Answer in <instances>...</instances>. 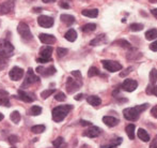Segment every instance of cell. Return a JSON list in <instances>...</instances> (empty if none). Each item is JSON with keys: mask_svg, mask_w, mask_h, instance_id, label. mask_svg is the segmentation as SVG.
<instances>
[{"mask_svg": "<svg viewBox=\"0 0 157 148\" xmlns=\"http://www.w3.org/2000/svg\"><path fill=\"white\" fill-rule=\"evenodd\" d=\"M147 107H149V104H147V103L137 105V106H135V107H127V109H125L124 111H123L124 118L129 121H136L137 119L139 118L141 113L144 112Z\"/></svg>", "mask_w": 157, "mask_h": 148, "instance_id": "6da1fadb", "label": "cell"}, {"mask_svg": "<svg viewBox=\"0 0 157 148\" xmlns=\"http://www.w3.org/2000/svg\"><path fill=\"white\" fill-rule=\"evenodd\" d=\"M73 110V105H60L52 110V119L56 122H61L71 111Z\"/></svg>", "mask_w": 157, "mask_h": 148, "instance_id": "7a4b0ae2", "label": "cell"}, {"mask_svg": "<svg viewBox=\"0 0 157 148\" xmlns=\"http://www.w3.org/2000/svg\"><path fill=\"white\" fill-rule=\"evenodd\" d=\"M14 46L6 40H0V57L1 58H9L13 55Z\"/></svg>", "mask_w": 157, "mask_h": 148, "instance_id": "3957f363", "label": "cell"}, {"mask_svg": "<svg viewBox=\"0 0 157 148\" xmlns=\"http://www.w3.org/2000/svg\"><path fill=\"white\" fill-rule=\"evenodd\" d=\"M17 32H18L19 36L23 38L25 41H30L33 38L28 24L24 23V22H21V23L18 24V26H17Z\"/></svg>", "mask_w": 157, "mask_h": 148, "instance_id": "277c9868", "label": "cell"}, {"mask_svg": "<svg viewBox=\"0 0 157 148\" xmlns=\"http://www.w3.org/2000/svg\"><path fill=\"white\" fill-rule=\"evenodd\" d=\"M101 65H103L104 69L107 70V71L111 72H118L122 70V65L118 61H113V60H101Z\"/></svg>", "mask_w": 157, "mask_h": 148, "instance_id": "5b68a950", "label": "cell"}, {"mask_svg": "<svg viewBox=\"0 0 157 148\" xmlns=\"http://www.w3.org/2000/svg\"><path fill=\"white\" fill-rule=\"evenodd\" d=\"M37 82H40V77L34 74V72H33V70L31 68H29L27 71V74H26L25 81H24L21 88H27L28 86L32 85V84H34V83H37Z\"/></svg>", "mask_w": 157, "mask_h": 148, "instance_id": "8992f818", "label": "cell"}, {"mask_svg": "<svg viewBox=\"0 0 157 148\" xmlns=\"http://www.w3.org/2000/svg\"><path fill=\"white\" fill-rule=\"evenodd\" d=\"M81 84H82L81 81L74 79L72 77H67V81H66V90H67L68 94H73V92L77 91L80 88Z\"/></svg>", "mask_w": 157, "mask_h": 148, "instance_id": "52a82bcc", "label": "cell"}, {"mask_svg": "<svg viewBox=\"0 0 157 148\" xmlns=\"http://www.w3.org/2000/svg\"><path fill=\"white\" fill-rule=\"evenodd\" d=\"M15 0H8L0 4V15H6L12 13L15 8Z\"/></svg>", "mask_w": 157, "mask_h": 148, "instance_id": "ba28073f", "label": "cell"}, {"mask_svg": "<svg viewBox=\"0 0 157 148\" xmlns=\"http://www.w3.org/2000/svg\"><path fill=\"white\" fill-rule=\"evenodd\" d=\"M54 23H55L54 18L50 16H47V15H40V16L37 17V24L43 28L52 27Z\"/></svg>", "mask_w": 157, "mask_h": 148, "instance_id": "9c48e42d", "label": "cell"}, {"mask_svg": "<svg viewBox=\"0 0 157 148\" xmlns=\"http://www.w3.org/2000/svg\"><path fill=\"white\" fill-rule=\"evenodd\" d=\"M24 74H25L24 70L21 69V68H19V67L12 68V69H11V71L9 72V76H10V78L12 79V81H14V82H17V81H19V79L23 78Z\"/></svg>", "mask_w": 157, "mask_h": 148, "instance_id": "30bf717a", "label": "cell"}, {"mask_svg": "<svg viewBox=\"0 0 157 148\" xmlns=\"http://www.w3.org/2000/svg\"><path fill=\"white\" fill-rule=\"evenodd\" d=\"M122 89L125 90L127 92H132L134 90H136V88L138 87V83H137L135 79H130V78H127L125 79L124 82L122 83Z\"/></svg>", "mask_w": 157, "mask_h": 148, "instance_id": "8fae6325", "label": "cell"}, {"mask_svg": "<svg viewBox=\"0 0 157 148\" xmlns=\"http://www.w3.org/2000/svg\"><path fill=\"white\" fill-rule=\"evenodd\" d=\"M56 68L54 66H50L48 68H44V67H37L36 68V72L39 74H41L42 76L44 77H47V76H50V75H54L56 73Z\"/></svg>", "mask_w": 157, "mask_h": 148, "instance_id": "7c38bea8", "label": "cell"}, {"mask_svg": "<svg viewBox=\"0 0 157 148\" xmlns=\"http://www.w3.org/2000/svg\"><path fill=\"white\" fill-rule=\"evenodd\" d=\"M101 133V130L99 129L98 127L91 126L89 129L86 130V131L83 132V136H87V138H97Z\"/></svg>", "mask_w": 157, "mask_h": 148, "instance_id": "4fadbf2b", "label": "cell"}, {"mask_svg": "<svg viewBox=\"0 0 157 148\" xmlns=\"http://www.w3.org/2000/svg\"><path fill=\"white\" fill-rule=\"evenodd\" d=\"M40 41L43 44L46 45H52V44L56 43V37H54L52 34H41L39 36Z\"/></svg>", "mask_w": 157, "mask_h": 148, "instance_id": "5bb4252c", "label": "cell"}, {"mask_svg": "<svg viewBox=\"0 0 157 148\" xmlns=\"http://www.w3.org/2000/svg\"><path fill=\"white\" fill-rule=\"evenodd\" d=\"M54 48L49 45H45L40 50V56L45 59H52V54Z\"/></svg>", "mask_w": 157, "mask_h": 148, "instance_id": "9a60e30c", "label": "cell"}, {"mask_svg": "<svg viewBox=\"0 0 157 148\" xmlns=\"http://www.w3.org/2000/svg\"><path fill=\"white\" fill-rule=\"evenodd\" d=\"M0 105L2 106H11L9 101V92L3 89H0Z\"/></svg>", "mask_w": 157, "mask_h": 148, "instance_id": "2e32d148", "label": "cell"}, {"mask_svg": "<svg viewBox=\"0 0 157 148\" xmlns=\"http://www.w3.org/2000/svg\"><path fill=\"white\" fill-rule=\"evenodd\" d=\"M103 122L105 123L106 126H108V127L112 128V127H116V126L118 125L119 119L116 118V117H112V116H104Z\"/></svg>", "mask_w": 157, "mask_h": 148, "instance_id": "e0dca14e", "label": "cell"}, {"mask_svg": "<svg viewBox=\"0 0 157 148\" xmlns=\"http://www.w3.org/2000/svg\"><path fill=\"white\" fill-rule=\"evenodd\" d=\"M107 42V39H106V34H99V36H97L95 39L92 40L91 42H90V45L91 46H97V45H101V44L106 43Z\"/></svg>", "mask_w": 157, "mask_h": 148, "instance_id": "ac0fdd59", "label": "cell"}, {"mask_svg": "<svg viewBox=\"0 0 157 148\" xmlns=\"http://www.w3.org/2000/svg\"><path fill=\"white\" fill-rule=\"evenodd\" d=\"M18 98L21 99V101H24V102H27V103H31L34 99H33V97H30L29 94H27V92H25L23 89H19L18 90Z\"/></svg>", "mask_w": 157, "mask_h": 148, "instance_id": "d6986e66", "label": "cell"}, {"mask_svg": "<svg viewBox=\"0 0 157 148\" xmlns=\"http://www.w3.org/2000/svg\"><path fill=\"white\" fill-rule=\"evenodd\" d=\"M60 19L63 22L64 24H66L67 26H71L75 23V17L73 16V15H70V14H61Z\"/></svg>", "mask_w": 157, "mask_h": 148, "instance_id": "ffe728a7", "label": "cell"}, {"mask_svg": "<svg viewBox=\"0 0 157 148\" xmlns=\"http://www.w3.org/2000/svg\"><path fill=\"white\" fill-rule=\"evenodd\" d=\"M81 14H82L83 16L95 18V17H97V15H98V10H97V9H87V10H83L82 12H81Z\"/></svg>", "mask_w": 157, "mask_h": 148, "instance_id": "44dd1931", "label": "cell"}, {"mask_svg": "<svg viewBox=\"0 0 157 148\" xmlns=\"http://www.w3.org/2000/svg\"><path fill=\"white\" fill-rule=\"evenodd\" d=\"M137 135H138V138H140L141 141H143V142H150V134L147 133V131H145L144 129H139L138 131H137Z\"/></svg>", "mask_w": 157, "mask_h": 148, "instance_id": "7402d4cb", "label": "cell"}, {"mask_svg": "<svg viewBox=\"0 0 157 148\" xmlns=\"http://www.w3.org/2000/svg\"><path fill=\"white\" fill-rule=\"evenodd\" d=\"M87 101H88V103H89L90 105H92V106H98V105H101V98H99V97H97V96L88 97Z\"/></svg>", "mask_w": 157, "mask_h": 148, "instance_id": "603a6c76", "label": "cell"}, {"mask_svg": "<svg viewBox=\"0 0 157 148\" xmlns=\"http://www.w3.org/2000/svg\"><path fill=\"white\" fill-rule=\"evenodd\" d=\"M64 38H65L67 41H70V42H74L75 40L77 39V32H76V30H74V29H70L67 32H66L65 34H64Z\"/></svg>", "mask_w": 157, "mask_h": 148, "instance_id": "cb8c5ba5", "label": "cell"}, {"mask_svg": "<svg viewBox=\"0 0 157 148\" xmlns=\"http://www.w3.org/2000/svg\"><path fill=\"white\" fill-rule=\"evenodd\" d=\"M135 125L132 123H129V125L126 126V133H127V136L129 140H134L135 138Z\"/></svg>", "mask_w": 157, "mask_h": 148, "instance_id": "d4e9b609", "label": "cell"}, {"mask_svg": "<svg viewBox=\"0 0 157 148\" xmlns=\"http://www.w3.org/2000/svg\"><path fill=\"white\" fill-rule=\"evenodd\" d=\"M96 29V25L95 24H92V23H89V24H86L81 27V30L86 34H89V32H93L94 30Z\"/></svg>", "mask_w": 157, "mask_h": 148, "instance_id": "484cf974", "label": "cell"}, {"mask_svg": "<svg viewBox=\"0 0 157 148\" xmlns=\"http://www.w3.org/2000/svg\"><path fill=\"white\" fill-rule=\"evenodd\" d=\"M157 38V30L155 28H153V29H150L147 30V32H145V39L149 40V41H151V40H154Z\"/></svg>", "mask_w": 157, "mask_h": 148, "instance_id": "4316f807", "label": "cell"}, {"mask_svg": "<svg viewBox=\"0 0 157 148\" xmlns=\"http://www.w3.org/2000/svg\"><path fill=\"white\" fill-rule=\"evenodd\" d=\"M52 144H54L55 148H65L66 147V144H65V142H64V138H61V136L58 138H56Z\"/></svg>", "mask_w": 157, "mask_h": 148, "instance_id": "83f0119b", "label": "cell"}, {"mask_svg": "<svg viewBox=\"0 0 157 148\" xmlns=\"http://www.w3.org/2000/svg\"><path fill=\"white\" fill-rule=\"evenodd\" d=\"M121 143H122V138H117V140H114L112 143H110V144L101 146V148H116L117 146H119Z\"/></svg>", "mask_w": 157, "mask_h": 148, "instance_id": "f1b7e54d", "label": "cell"}, {"mask_svg": "<svg viewBox=\"0 0 157 148\" xmlns=\"http://www.w3.org/2000/svg\"><path fill=\"white\" fill-rule=\"evenodd\" d=\"M114 44H117V45H120L121 47H124V48H128V50H132V45H130L129 42H127L126 40H118V41L114 42Z\"/></svg>", "mask_w": 157, "mask_h": 148, "instance_id": "f546056e", "label": "cell"}, {"mask_svg": "<svg viewBox=\"0 0 157 148\" xmlns=\"http://www.w3.org/2000/svg\"><path fill=\"white\" fill-rule=\"evenodd\" d=\"M46 130V127L44 125H37V126H33L31 128V131L33 133L35 134H39V133H43L44 131Z\"/></svg>", "mask_w": 157, "mask_h": 148, "instance_id": "4dcf8cb0", "label": "cell"}, {"mask_svg": "<svg viewBox=\"0 0 157 148\" xmlns=\"http://www.w3.org/2000/svg\"><path fill=\"white\" fill-rule=\"evenodd\" d=\"M10 119L13 121V122L18 123L19 121H21V114H19L17 111L12 112V113H11V115H10Z\"/></svg>", "mask_w": 157, "mask_h": 148, "instance_id": "1f68e13d", "label": "cell"}, {"mask_svg": "<svg viewBox=\"0 0 157 148\" xmlns=\"http://www.w3.org/2000/svg\"><path fill=\"white\" fill-rule=\"evenodd\" d=\"M30 113L33 116H39L42 113V107L39 106V105H33V106L30 109Z\"/></svg>", "mask_w": 157, "mask_h": 148, "instance_id": "d6a6232c", "label": "cell"}, {"mask_svg": "<svg viewBox=\"0 0 157 148\" xmlns=\"http://www.w3.org/2000/svg\"><path fill=\"white\" fill-rule=\"evenodd\" d=\"M56 92V89H46L44 91L41 92V97L43 99H47L48 97H50L52 94H54Z\"/></svg>", "mask_w": 157, "mask_h": 148, "instance_id": "836d02e7", "label": "cell"}, {"mask_svg": "<svg viewBox=\"0 0 157 148\" xmlns=\"http://www.w3.org/2000/svg\"><path fill=\"white\" fill-rule=\"evenodd\" d=\"M150 81H151L152 85L156 83V81H157V70L155 69V68H153V69H152V71L150 72Z\"/></svg>", "mask_w": 157, "mask_h": 148, "instance_id": "e575fe53", "label": "cell"}, {"mask_svg": "<svg viewBox=\"0 0 157 148\" xmlns=\"http://www.w3.org/2000/svg\"><path fill=\"white\" fill-rule=\"evenodd\" d=\"M130 30L132 31H141L143 29V25L142 24H138V23H134L129 26Z\"/></svg>", "mask_w": 157, "mask_h": 148, "instance_id": "d590c367", "label": "cell"}, {"mask_svg": "<svg viewBox=\"0 0 157 148\" xmlns=\"http://www.w3.org/2000/svg\"><path fill=\"white\" fill-rule=\"evenodd\" d=\"M67 53H68L67 48H64V47H58V48H57V55H58L59 58H62V57L65 56Z\"/></svg>", "mask_w": 157, "mask_h": 148, "instance_id": "8d00e7d4", "label": "cell"}, {"mask_svg": "<svg viewBox=\"0 0 157 148\" xmlns=\"http://www.w3.org/2000/svg\"><path fill=\"white\" fill-rule=\"evenodd\" d=\"M97 75H99V71L97 68L95 67H91L89 69V71H88V76L89 77H93V76H97Z\"/></svg>", "mask_w": 157, "mask_h": 148, "instance_id": "74e56055", "label": "cell"}, {"mask_svg": "<svg viewBox=\"0 0 157 148\" xmlns=\"http://www.w3.org/2000/svg\"><path fill=\"white\" fill-rule=\"evenodd\" d=\"M55 99H56L57 101H59V102H62V101H64L66 99V97H65V94H64L63 92L59 91V92H57V94H56Z\"/></svg>", "mask_w": 157, "mask_h": 148, "instance_id": "f35d334b", "label": "cell"}, {"mask_svg": "<svg viewBox=\"0 0 157 148\" xmlns=\"http://www.w3.org/2000/svg\"><path fill=\"white\" fill-rule=\"evenodd\" d=\"M8 140H9V143H10V144H15V143L18 142V138H17L16 135H10Z\"/></svg>", "mask_w": 157, "mask_h": 148, "instance_id": "ab89813d", "label": "cell"}, {"mask_svg": "<svg viewBox=\"0 0 157 148\" xmlns=\"http://www.w3.org/2000/svg\"><path fill=\"white\" fill-rule=\"evenodd\" d=\"M72 75L75 77L76 79H78V81H81V73L80 71H78V70H75V71H72Z\"/></svg>", "mask_w": 157, "mask_h": 148, "instance_id": "60d3db41", "label": "cell"}, {"mask_svg": "<svg viewBox=\"0 0 157 148\" xmlns=\"http://www.w3.org/2000/svg\"><path fill=\"white\" fill-rule=\"evenodd\" d=\"M6 66H8V62L6 61V59L0 57V71H1V70H3Z\"/></svg>", "mask_w": 157, "mask_h": 148, "instance_id": "b9f144b4", "label": "cell"}, {"mask_svg": "<svg viewBox=\"0 0 157 148\" xmlns=\"http://www.w3.org/2000/svg\"><path fill=\"white\" fill-rule=\"evenodd\" d=\"M52 59H45V58H42V57H40V58L36 59V62L39 63H42V65H44V63H47V62H50Z\"/></svg>", "mask_w": 157, "mask_h": 148, "instance_id": "7bdbcfd3", "label": "cell"}, {"mask_svg": "<svg viewBox=\"0 0 157 148\" xmlns=\"http://www.w3.org/2000/svg\"><path fill=\"white\" fill-rule=\"evenodd\" d=\"M132 67H129V68H127V69H126L124 72H121V73H120V76H121V77H125L126 75L130 73V71H132Z\"/></svg>", "mask_w": 157, "mask_h": 148, "instance_id": "ee69618b", "label": "cell"}, {"mask_svg": "<svg viewBox=\"0 0 157 148\" xmlns=\"http://www.w3.org/2000/svg\"><path fill=\"white\" fill-rule=\"evenodd\" d=\"M153 85L152 84H149V86L147 87V90H145V92H147V94H153Z\"/></svg>", "mask_w": 157, "mask_h": 148, "instance_id": "f6af8a7d", "label": "cell"}, {"mask_svg": "<svg viewBox=\"0 0 157 148\" xmlns=\"http://www.w3.org/2000/svg\"><path fill=\"white\" fill-rule=\"evenodd\" d=\"M80 125L83 126V127H91L92 126V122H90V121H87V120H83V119H81L80 120Z\"/></svg>", "mask_w": 157, "mask_h": 148, "instance_id": "bcb514c9", "label": "cell"}, {"mask_svg": "<svg viewBox=\"0 0 157 148\" xmlns=\"http://www.w3.org/2000/svg\"><path fill=\"white\" fill-rule=\"evenodd\" d=\"M150 148H157V135L154 138V140H152L151 145H150Z\"/></svg>", "mask_w": 157, "mask_h": 148, "instance_id": "7dc6e473", "label": "cell"}, {"mask_svg": "<svg viewBox=\"0 0 157 148\" xmlns=\"http://www.w3.org/2000/svg\"><path fill=\"white\" fill-rule=\"evenodd\" d=\"M150 50H153V52H157V40L150 45Z\"/></svg>", "mask_w": 157, "mask_h": 148, "instance_id": "c3c4849f", "label": "cell"}, {"mask_svg": "<svg viewBox=\"0 0 157 148\" xmlns=\"http://www.w3.org/2000/svg\"><path fill=\"white\" fill-rule=\"evenodd\" d=\"M151 114L153 115V117H155V118H157V105H156V106H154V107H152Z\"/></svg>", "mask_w": 157, "mask_h": 148, "instance_id": "681fc988", "label": "cell"}, {"mask_svg": "<svg viewBox=\"0 0 157 148\" xmlns=\"http://www.w3.org/2000/svg\"><path fill=\"white\" fill-rule=\"evenodd\" d=\"M83 99V94H77L76 97H75V100L76 101H80V100H82Z\"/></svg>", "mask_w": 157, "mask_h": 148, "instance_id": "f907efd6", "label": "cell"}, {"mask_svg": "<svg viewBox=\"0 0 157 148\" xmlns=\"http://www.w3.org/2000/svg\"><path fill=\"white\" fill-rule=\"evenodd\" d=\"M42 11H43L42 8H33L32 9V12H34V13H40V12H42Z\"/></svg>", "mask_w": 157, "mask_h": 148, "instance_id": "816d5d0a", "label": "cell"}, {"mask_svg": "<svg viewBox=\"0 0 157 148\" xmlns=\"http://www.w3.org/2000/svg\"><path fill=\"white\" fill-rule=\"evenodd\" d=\"M60 6H61V8H64V9H68V8H70V6H68L67 3H65V2H61Z\"/></svg>", "mask_w": 157, "mask_h": 148, "instance_id": "f5cc1de1", "label": "cell"}, {"mask_svg": "<svg viewBox=\"0 0 157 148\" xmlns=\"http://www.w3.org/2000/svg\"><path fill=\"white\" fill-rule=\"evenodd\" d=\"M151 13L153 14V16L155 17V18H157V9H153V10L151 11Z\"/></svg>", "mask_w": 157, "mask_h": 148, "instance_id": "db71d44e", "label": "cell"}, {"mask_svg": "<svg viewBox=\"0 0 157 148\" xmlns=\"http://www.w3.org/2000/svg\"><path fill=\"white\" fill-rule=\"evenodd\" d=\"M43 2H45V3H52V2H55L56 0H42Z\"/></svg>", "mask_w": 157, "mask_h": 148, "instance_id": "11a10c76", "label": "cell"}, {"mask_svg": "<svg viewBox=\"0 0 157 148\" xmlns=\"http://www.w3.org/2000/svg\"><path fill=\"white\" fill-rule=\"evenodd\" d=\"M153 94H155V96L157 97V85L153 88Z\"/></svg>", "mask_w": 157, "mask_h": 148, "instance_id": "9f6ffc18", "label": "cell"}, {"mask_svg": "<svg viewBox=\"0 0 157 148\" xmlns=\"http://www.w3.org/2000/svg\"><path fill=\"white\" fill-rule=\"evenodd\" d=\"M4 118V116H3V114H1V113H0V121L2 120V119Z\"/></svg>", "mask_w": 157, "mask_h": 148, "instance_id": "6f0895ef", "label": "cell"}, {"mask_svg": "<svg viewBox=\"0 0 157 148\" xmlns=\"http://www.w3.org/2000/svg\"><path fill=\"white\" fill-rule=\"evenodd\" d=\"M151 3H157V0H149Z\"/></svg>", "mask_w": 157, "mask_h": 148, "instance_id": "680465c9", "label": "cell"}]
</instances>
